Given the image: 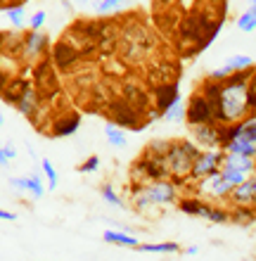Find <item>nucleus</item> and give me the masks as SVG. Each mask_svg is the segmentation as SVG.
Masks as SVG:
<instances>
[{"label":"nucleus","mask_w":256,"mask_h":261,"mask_svg":"<svg viewBox=\"0 0 256 261\" xmlns=\"http://www.w3.org/2000/svg\"><path fill=\"white\" fill-rule=\"evenodd\" d=\"M154 45V34L152 29H147L143 21L133 19L128 21V27L121 29V60L126 64H138L143 62Z\"/></svg>","instance_id":"f257e3e1"},{"label":"nucleus","mask_w":256,"mask_h":261,"mask_svg":"<svg viewBox=\"0 0 256 261\" xmlns=\"http://www.w3.org/2000/svg\"><path fill=\"white\" fill-rule=\"evenodd\" d=\"M200 157H202V150L197 147V143H190V140H176V143H171L168 154H166L171 178L183 180L187 176H192V169Z\"/></svg>","instance_id":"f03ea898"},{"label":"nucleus","mask_w":256,"mask_h":261,"mask_svg":"<svg viewBox=\"0 0 256 261\" xmlns=\"http://www.w3.org/2000/svg\"><path fill=\"white\" fill-rule=\"evenodd\" d=\"M176 195H178V188L171 180H157L152 186L138 183L133 188V202L140 209L147 204H171V202H176Z\"/></svg>","instance_id":"7ed1b4c3"},{"label":"nucleus","mask_w":256,"mask_h":261,"mask_svg":"<svg viewBox=\"0 0 256 261\" xmlns=\"http://www.w3.org/2000/svg\"><path fill=\"white\" fill-rule=\"evenodd\" d=\"M109 114H111V124H117L119 128H131V130H143L145 126V114L138 112L131 102H126L124 97H111L109 102Z\"/></svg>","instance_id":"20e7f679"},{"label":"nucleus","mask_w":256,"mask_h":261,"mask_svg":"<svg viewBox=\"0 0 256 261\" xmlns=\"http://www.w3.org/2000/svg\"><path fill=\"white\" fill-rule=\"evenodd\" d=\"M187 124L190 126H209V124H218L216 121V112H214V105L209 102L207 97L202 95L200 90L190 95L187 100Z\"/></svg>","instance_id":"39448f33"},{"label":"nucleus","mask_w":256,"mask_h":261,"mask_svg":"<svg viewBox=\"0 0 256 261\" xmlns=\"http://www.w3.org/2000/svg\"><path fill=\"white\" fill-rule=\"evenodd\" d=\"M55 64L52 60H41V62L36 64L34 69V86L38 88L41 95H57L60 93V79H57V71H55Z\"/></svg>","instance_id":"423d86ee"},{"label":"nucleus","mask_w":256,"mask_h":261,"mask_svg":"<svg viewBox=\"0 0 256 261\" xmlns=\"http://www.w3.org/2000/svg\"><path fill=\"white\" fill-rule=\"evenodd\" d=\"M50 48V38L43 31H29V34H24V43H21V60L26 64H38L45 57V53Z\"/></svg>","instance_id":"0eeeda50"},{"label":"nucleus","mask_w":256,"mask_h":261,"mask_svg":"<svg viewBox=\"0 0 256 261\" xmlns=\"http://www.w3.org/2000/svg\"><path fill=\"white\" fill-rule=\"evenodd\" d=\"M50 60H52V64H55L60 71H69V69H74L81 60H83V53L76 48V45H71L69 41H57L55 45H52V50H50Z\"/></svg>","instance_id":"6e6552de"},{"label":"nucleus","mask_w":256,"mask_h":261,"mask_svg":"<svg viewBox=\"0 0 256 261\" xmlns=\"http://www.w3.org/2000/svg\"><path fill=\"white\" fill-rule=\"evenodd\" d=\"M223 162H225V154L221 150H207L202 152V157L197 159V164L192 169V178H209V176H214L223 169Z\"/></svg>","instance_id":"1a4fd4ad"},{"label":"nucleus","mask_w":256,"mask_h":261,"mask_svg":"<svg viewBox=\"0 0 256 261\" xmlns=\"http://www.w3.org/2000/svg\"><path fill=\"white\" fill-rule=\"evenodd\" d=\"M152 100H154V110H159L161 114L168 112L178 100H183V97H180V90H178V83L157 86V88L152 90Z\"/></svg>","instance_id":"9d476101"},{"label":"nucleus","mask_w":256,"mask_h":261,"mask_svg":"<svg viewBox=\"0 0 256 261\" xmlns=\"http://www.w3.org/2000/svg\"><path fill=\"white\" fill-rule=\"evenodd\" d=\"M192 136H194V143L202 145V147H207V150H218V147H223L221 126L218 124L192 126Z\"/></svg>","instance_id":"9b49d317"},{"label":"nucleus","mask_w":256,"mask_h":261,"mask_svg":"<svg viewBox=\"0 0 256 261\" xmlns=\"http://www.w3.org/2000/svg\"><path fill=\"white\" fill-rule=\"evenodd\" d=\"M119 97H124L126 102H131L133 107L138 112H143V114H145L147 107H150V93H147V88L138 86V83H126V86H121Z\"/></svg>","instance_id":"f8f14e48"},{"label":"nucleus","mask_w":256,"mask_h":261,"mask_svg":"<svg viewBox=\"0 0 256 261\" xmlns=\"http://www.w3.org/2000/svg\"><path fill=\"white\" fill-rule=\"evenodd\" d=\"M52 136L57 138H67V136H74L81 126V117H78L76 112H62V114H57L52 119Z\"/></svg>","instance_id":"ddd939ff"},{"label":"nucleus","mask_w":256,"mask_h":261,"mask_svg":"<svg viewBox=\"0 0 256 261\" xmlns=\"http://www.w3.org/2000/svg\"><path fill=\"white\" fill-rule=\"evenodd\" d=\"M147 81L152 83L154 88H157V86H164V83H178V69L173 67V64H161V67H154V69H150Z\"/></svg>","instance_id":"4468645a"},{"label":"nucleus","mask_w":256,"mask_h":261,"mask_svg":"<svg viewBox=\"0 0 256 261\" xmlns=\"http://www.w3.org/2000/svg\"><path fill=\"white\" fill-rule=\"evenodd\" d=\"M207 188L214 197H230L233 190H235V186H230L228 180L223 178L221 171L214 173V176H209V178H204V190H207Z\"/></svg>","instance_id":"2eb2a0df"},{"label":"nucleus","mask_w":256,"mask_h":261,"mask_svg":"<svg viewBox=\"0 0 256 261\" xmlns=\"http://www.w3.org/2000/svg\"><path fill=\"white\" fill-rule=\"evenodd\" d=\"M256 164L254 159L249 157H240V154H225V162H223V169L221 171H240V173H254Z\"/></svg>","instance_id":"dca6fc26"},{"label":"nucleus","mask_w":256,"mask_h":261,"mask_svg":"<svg viewBox=\"0 0 256 261\" xmlns=\"http://www.w3.org/2000/svg\"><path fill=\"white\" fill-rule=\"evenodd\" d=\"M21 43H24V34L21 31H3L0 34V45H3V53L5 55H21Z\"/></svg>","instance_id":"f3484780"},{"label":"nucleus","mask_w":256,"mask_h":261,"mask_svg":"<svg viewBox=\"0 0 256 261\" xmlns=\"http://www.w3.org/2000/svg\"><path fill=\"white\" fill-rule=\"evenodd\" d=\"M233 202H235L237 206H254L256 204V197H254V186H251V178H247V183H242V186H237L235 190H233Z\"/></svg>","instance_id":"a211bd4d"},{"label":"nucleus","mask_w":256,"mask_h":261,"mask_svg":"<svg viewBox=\"0 0 256 261\" xmlns=\"http://www.w3.org/2000/svg\"><path fill=\"white\" fill-rule=\"evenodd\" d=\"M223 150L228 152V154H240V157H249V159L256 157V145L249 143V140H244V138H237V140L228 143Z\"/></svg>","instance_id":"6ab92c4d"},{"label":"nucleus","mask_w":256,"mask_h":261,"mask_svg":"<svg viewBox=\"0 0 256 261\" xmlns=\"http://www.w3.org/2000/svg\"><path fill=\"white\" fill-rule=\"evenodd\" d=\"M104 240L111 245H121V247H140V242L133 235L119 233V230H104Z\"/></svg>","instance_id":"aec40b11"},{"label":"nucleus","mask_w":256,"mask_h":261,"mask_svg":"<svg viewBox=\"0 0 256 261\" xmlns=\"http://www.w3.org/2000/svg\"><path fill=\"white\" fill-rule=\"evenodd\" d=\"M5 14H7V19L17 27V31H21V29H24L26 19H24V5H21V3H14V5L5 7Z\"/></svg>","instance_id":"412c9836"},{"label":"nucleus","mask_w":256,"mask_h":261,"mask_svg":"<svg viewBox=\"0 0 256 261\" xmlns=\"http://www.w3.org/2000/svg\"><path fill=\"white\" fill-rule=\"evenodd\" d=\"M104 136L109 138V143L114 145V147H124V145H126V133L119 128L117 124H107V126H104Z\"/></svg>","instance_id":"4be33fe9"},{"label":"nucleus","mask_w":256,"mask_h":261,"mask_svg":"<svg viewBox=\"0 0 256 261\" xmlns=\"http://www.w3.org/2000/svg\"><path fill=\"white\" fill-rule=\"evenodd\" d=\"M200 216H204L207 221H214V223H225V221H230V214L223 212V209H214V206L204 204V209H202Z\"/></svg>","instance_id":"5701e85b"},{"label":"nucleus","mask_w":256,"mask_h":261,"mask_svg":"<svg viewBox=\"0 0 256 261\" xmlns=\"http://www.w3.org/2000/svg\"><path fill=\"white\" fill-rule=\"evenodd\" d=\"M225 67H228L230 71H244V69L254 67V62H251L249 55H233L228 62H225Z\"/></svg>","instance_id":"b1692460"},{"label":"nucleus","mask_w":256,"mask_h":261,"mask_svg":"<svg viewBox=\"0 0 256 261\" xmlns=\"http://www.w3.org/2000/svg\"><path fill=\"white\" fill-rule=\"evenodd\" d=\"M161 119H166V121H185V119H187V107L183 105V100H178L171 110L164 112V117H161Z\"/></svg>","instance_id":"393cba45"},{"label":"nucleus","mask_w":256,"mask_h":261,"mask_svg":"<svg viewBox=\"0 0 256 261\" xmlns=\"http://www.w3.org/2000/svg\"><path fill=\"white\" fill-rule=\"evenodd\" d=\"M140 252H154V254H161V252H178V245L176 242H161V245H140Z\"/></svg>","instance_id":"a878e982"},{"label":"nucleus","mask_w":256,"mask_h":261,"mask_svg":"<svg viewBox=\"0 0 256 261\" xmlns=\"http://www.w3.org/2000/svg\"><path fill=\"white\" fill-rule=\"evenodd\" d=\"M202 209H204V202H200V199H183L180 202V212L192 214V216H200Z\"/></svg>","instance_id":"bb28decb"},{"label":"nucleus","mask_w":256,"mask_h":261,"mask_svg":"<svg viewBox=\"0 0 256 261\" xmlns=\"http://www.w3.org/2000/svg\"><path fill=\"white\" fill-rule=\"evenodd\" d=\"M41 166H43V173H45V178H48V186L55 190V188H57V180H60V178H57V171H55V166H52V162H50V159H43Z\"/></svg>","instance_id":"cd10ccee"},{"label":"nucleus","mask_w":256,"mask_h":261,"mask_svg":"<svg viewBox=\"0 0 256 261\" xmlns=\"http://www.w3.org/2000/svg\"><path fill=\"white\" fill-rule=\"evenodd\" d=\"M230 219L237 221V223H251L254 221V212H251L249 206H237V212L230 214Z\"/></svg>","instance_id":"c85d7f7f"},{"label":"nucleus","mask_w":256,"mask_h":261,"mask_svg":"<svg viewBox=\"0 0 256 261\" xmlns=\"http://www.w3.org/2000/svg\"><path fill=\"white\" fill-rule=\"evenodd\" d=\"M247 105H249V112H256V69H251V79L247 86Z\"/></svg>","instance_id":"c756f323"},{"label":"nucleus","mask_w":256,"mask_h":261,"mask_svg":"<svg viewBox=\"0 0 256 261\" xmlns=\"http://www.w3.org/2000/svg\"><path fill=\"white\" fill-rule=\"evenodd\" d=\"M121 5H124V0H100L95 5V10L100 14H109V12H114V10H119Z\"/></svg>","instance_id":"7c9ffc66"},{"label":"nucleus","mask_w":256,"mask_h":261,"mask_svg":"<svg viewBox=\"0 0 256 261\" xmlns=\"http://www.w3.org/2000/svg\"><path fill=\"white\" fill-rule=\"evenodd\" d=\"M223 178L228 180L230 186H242V183H247V173H240V171H221Z\"/></svg>","instance_id":"2f4dec72"},{"label":"nucleus","mask_w":256,"mask_h":261,"mask_svg":"<svg viewBox=\"0 0 256 261\" xmlns=\"http://www.w3.org/2000/svg\"><path fill=\"white\" fill-rule=\"evenodd\" d=\"M26 190H29V193H34L36 197H43V193H45L38 176H26Z\"/></svg>","instance_id":"473e14b6"},{"label":"nucleus","mask_w":256,"mask_h":261,"mask_svg":"<svg viewBox=\"0 0 256 261\" xmlns=\"http://www.w3.org/2000/svg\"><path fill=\"white\" fill-rule=\"evenodd\" d=\"M45 19H48V14L43 12V10H38V12L31 14V19H29V27H31V31H41L43 24H45Z\"/></svg>","instance_id":"72a5a7b5"},{"label":"nucleus","mask_w":256,"mask_h":261,"mask_svg":"<svg viewBox=\"0 0 256 261\" xmlns=\"http://www.w3.org/2000/svg\"><path fill=\"white\" fill-rule=\"evenodd\" d=\"M230 74H233V71H230L228 67H225V64H223L221 69H214V71H211V74L207 76V79H211V81H218V83H225L230 79Z\"/></svg>","instance_id":"f704fd0d"},{"label":"nucleus","mask_w":256,"mask_h":261,"mask_svg":"<svg viewBox=\"0 0 256 261\" xmlns=\"http://www.w3.org/2000/svg\"><path fill=\"white\" fill-rule=\"evenodd\" d=\"M102 197L107 199V202H109V204H114V206H119V209H124V202H121V199H119V195L114 193V190H111V186H104L102 188Z\"/></svg>","instance_id":"c9c22d12"},{"label":"nucleus","mask_w":256,"mask_h":261,"mask_svg":"<svg viewBox=\"0 0 256 261\" xmlns=\"http://www.w3.org/2000/svg\"><path fill=\"white\" fill-rule=\"evenodd\" d=\"M97 166H100V157H97V154H93V157H88L83 164L78 166V171H81V173H90V171H95Z\"/></svg>","instance_id":"e433bc0d"},{"label":"nucleus","mask_w":256,"mask_h":261,"mask_svg":"<svg viewBox=\"0 0 256 261\" xmlns=\"http://www.w3.org/2000/svg\"><path fill=\"white\" fill-rule=\"evenodd\" d=\"M14 157H17V152H14L10 145H3V147H0V164L3 166H7V162Z\"/></svg>","instance_id":"4c0bfd02"},{"label":"nucleus","mask_w":256,"mask_h":261,"mask_svg":"<svg viewBox=\"0 0 256 261\" xmlns=\"http://www.w3.org/2000/svg\"><path fill=\"white\" fill-rule=\"evenodd\" d=\"M12 188H14V190H19V193H21V190H26V178H14L12 180Z\"/></svg>","instance_id":"58836bf2"},{"label":"nucleus","mask_w":256,"mask_h":261,"mask_svg":"<svg viewBox=\"0 0 256 261\" xmlns=\"http://www.w3.org/2000/svg\"><path fill=\"white\" fill-rule=\"evenodd\" d=\"M0 219H3V221H14L17 216H14L12 212H7V209H3V212H0Z\"/></svg>","instance_id":"ea45409f"},{"label":"nucleus","mask_w":256,"mask_h":261,"mask_svg":"<svg viewBox=\"0 0 256 261\" xmlns=\"http://www.w3.org/2000/svg\"><path fill=\"white\" fill-rule=\"evenodd\" d=\"M251 31H256V19L251 21V24H249V27H247V29H244V34H251Z\"/></svg>","instance_id":"a19ab883"},{"label":"nucleus","mask_w":256,"mask_h":261,"mask_svg":"<svg viewBox=\"0 0 256 261\" xmlns=\"http://www.w3.org/2000/svg\"><path fill=\"white\" fill-rule=\"evenodd\" d=\"M157 3H159V5H164V7H168V5H173L176 0H157Z\"/></svg>","instance_id":"79ce46f5"},{"label":"nucleus","mask_w":256,"mask_h":261,"mask_svg":"<svg viewBox=\"0 0 256 261\" xmlns=\"http://www.w3.org/2000/svg\"><path fill=\"white\" fill-rule=\"evenodd\" d=\"M3 5H5V7H10V5H12V0H3Z\"/></svg>","instance_id":"37998d69"},{"label":"nucleus","mask_w":256,"mask_h":261,"mask_svg":"<svg viewBox=\"0 0 256 261\" xmlns=\"http://www.w3.org/2000/svg\"><path fill=\"white\" fill-rule=\"evenodd\" d=\"M251 7H256V0H251Z\"/></svg>","instance_id":"c03bdc74"}]
</instances>
